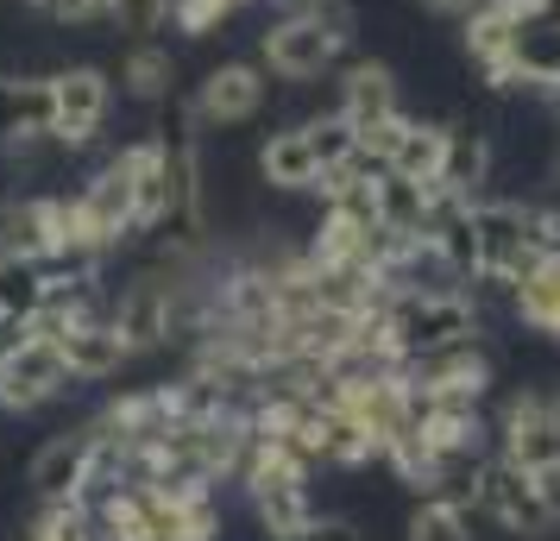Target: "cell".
Returning a JSON list of instances; mask_svg holds the SVG:
<instances>
[{
  "label": "cell",
  "mask_w": 560,
  "mask_h": 541,
  "mask_svg": "<svg viewBox=\"0 0 560 541\" xmlns=\"http://www.w3.org/2000/svg\"><path fill=\"white\" fill-rule=\"evenodd\" d=\"M472 227H479V278L485 290H516L541 252L560 246V208H529V202H472Z\"/></svg>",
  "instance_id": "6da1fadb"
},
{
  "label": "cell",
  "mask_w": 560,
  "mask_h": 541,
  "mask_svg": "<svg viewBox=\"0 0 560 541\" xmlns=\"http://www.w3.org/2000/svg\"><path fill=\"white\" fill-rule=\"evenodd\" d=\"M472 504H479L485 516H498L510 536H529V541L555 536V522H560V516L548 510L541 485H535V472L529 466H516V460H504V454L479 466V491H472Z\"/></svg>",
  "instance_id": "277c9868"
},
{
  "label": "cell",
  "mask_w": 560,
  "mask_h": 541,
  "mask_svg": "<svg viewBox=\"0 0 560 541\" xmlns=\"http://www.w3.org/2000/svg\"><path fill=\"white\" fill-rule=\"evenodd\" d=\"M555 189H560V157H555Z\"/></svg>",
  "instance_id": "d6a6232c"
},
{
  "label": "cell",
  "mask_w": 560,
  "mask_h": 541,
  "mask_svg": "<svg viewBox=\"0 0 560 541\" xmlns=\"http://www.w3.org/2000/svg\"><path fill=\"white\" fill-rule=\"evenodd\" d=\"M114 157L127 164L139 227H158L164 208H171V152H164V139H139V145H127V152H114Z\"/></svg>",
  "instance_id": "2e32d148"
},
{
  "label": "cell",
  "mask_w": 560,
  "mask_h": 541,
  "mask_svg": "<svg viewBox=\"0 0 560 541\" xmlns=\"http://www.w3.org/2000/svg\"><path fill=\"white\" fill-rule=\"evenodd\" d=\"M441 145H447V127H434V120H409L404 139H397V152L384 170H404L416 183H434V164H441Z\"/></svg>",
  "instance_id": "d4e9b609"
},
{
  "label": "cell",
  "mask_w": 560,
  "mask_h": 541,
  "mask_svg": "<svg viewBox=\"0 0 560 541\" xmlns=\"http://www.w3.org/2000/svg\"><path fill=\"white\" fill-rule=\"evenodd\" d=\"M51 139V77H0V145Z\"/></svg>",
  "instance_id": "5bb4252c"
},
{
  "label": "cell",
  "mask_w": 560,
  "mask_h": 541,
  "mask_svg": "<svg viewBox=\"0 0 560 541\" xmlns=\"http://www.w3.org/2000/svg\"><path fill=\"white\" fill-rule=\"evenodd\" d=\"M504 89H535V95H555L560 89V13L555 7H529V13H516V32H510V82Z\"/></svg>",
  "instance_id": "9c48e42d"
},
{
  "label": "cell",
  "mask_w": 560,
  "mask_h": 541,
  "mask_svg": "<svg viewBox=\"0 0 560 541\" xmlns=\"http://www.w3.org/2000/svg\"><path fill=\"white\" fill-rule=\"evenodd\" d=\"M107 321H114V334L127 340V353H158L164 340L177 334V284H164L152 271L132 278V284L114 296Z\"/></svg>",
  "instance_id": "ba28073f"
},
{
  "label": "cell",
  "mask_w": 560,
  "mask_h": 541,
  "mask_svg": "<svg viewBox=\"0 0 560 541\" xmlns=\"http://www.w3.org/2000/svg\"><path fill=\"white\" fill-rule=\"evenodd\" d=\"M378 321H384V340L397 346V360L479 340V303L466 290H390L378 303Z\"/></svg>",
  "instance_id": "3957f363"
},
{
  "label": "cell",
  "mask_w": 560,
  "mask_h": 541,
  "mask_svg": "<svg viewBox=\"0 0 560 541\" xmlns=\"http://www.w3.org/2000/svg\"><path fill=\"white\" fill-rule=\"evenodd\" d=\"M372 196H378V227L397 233V239H429L434 221V183H416L404 170H378L372 177Z\"/></svg>",
  "instance_id": "9a60e30c"
},
{
  "label": "cell",
  "mask_w": 560,
  "mask_h": 541,
  "mask_svg": "<svg viewBox=\"0 0 560 541\" xmlns=\"http://www.w3.org/2000/svg\"><path fill=\"white\" fill-rule=\"evenodd\" d=\"M555 95H560V89H555Z\"/></svg>",
  "instance_id": "d590c367"
},
{
  "label": "cell",
  "mask_w": 560,
  "mask_h": 541,
  "mask_svg": "<svg viewBox=\"0 0 560 541\" xmlns=\"http://www.w3.org/2000/svg\"><path fill=\"white\" fill-rule=\"evenodd\" d=\"M265 95H271L265 63H214V70L196 82L189 114H196L202 127H246V120L265 114Z\"/></svg>",
  "instance_id": "8992f818"
},
{
  "label": "cell",
  "mask_w": 560,
  "mask_h": 541,
  "mask_svg": "<svg viewBox=\"0 0 560 541\" xmlns=\"http://www.w3.org/2000/svg\"><path fill=\"white\" fill-rule=\"evenodd\" d=\"M107 107H114V77L95 63H70L51 77V145L82 152L95 145V132L107 127Z\"/></svg>",
  "instance_id": "5b68a950"
},
{
  "label": "cell",
  "mask_w": 560,
  "mask_h": 541,
  "mask_svg": "<svg viewBox=\"0 0 560 541\" xmlns=\"http://www.w3.org/2000/svg\"><path fill=\"white\" fill-rule=\"evenodd\" d=\"M171 82H177V57L164 51V45H152V38H139L127 51V63H120V89H127L132 102H171Z\"/></svg>",
  "instance_id": "603a6c76"
},
{
  "label": "cell",
  "mask_w": 560,
  "mask_h": 541,
  "mask_svg": "<svg viewBox=\"0 0 560 541\" xmlns=\"http://www.w3.org/2000/svg\"><path fill=\"white\" fill-rule=\"evenodd\" d=\"M541 7H555V13H560V0H541Z\"/></svg>",
  "instance_id": "836d02e7"
},
{
  "label": "cell",
  "mask_w": 560,
  "mask_h": 541,
  "mask_svg": "<svg viewBox=\"0 0 560 541\" xmlns=\"http://www.w3.org/2000/svg\"><path fill=\"white\" fill-rule=\"evenodd\" d=\"M57 353H63V365H70V378L77 385H102V378H114L120 365L132 360L127 340L114 334V321L107 315H77L70 328H57Z\"/></svg>",
  "instance_id": "4fadbf2b"
},
{
  "label": "cell",
  "mask_w": 560,
  "mask_h": 541,
  "mask_svg": "<svg viewBox=\"0 0 560 541\" xmlns=\"http://www.w3.org/2000/svg\"><path fill=\"white\" fill-rule=\"evenodd\" d=\"M253 510L271 541H303L315 529V504H308V479H283V485H258Z\"/></svg>",
  "instance_id": "44dd1931"
},
{
  "label": "cell",
  "mask_w": 560,
  "mask_h": 541,
  "mask_svg": "<svg viewBox=\"0 0 560 541\" xmlns=\"http://www.w3.org/2000/svg\"><path fill=\"white\" fill-rule=\"evenodd\" d=\"M347 38H353V13L340 0H315V7L278 13L265 26L258 63H265V77H278V82H322L340 63Z\"/></svg>",
  "instance_id": "7a4b0ae2"
},
{
  "label": "cell",
  "mask_w": 560,
  "mask_h": 541,
  "mask_svg": "<svg viewBox=\"0 0 560 541\" xmlns=\"http://www.w3.org/2000/svg\"><path fill=\"white\" fill-rule=\"evenodd\" d=\"M20 7H32V13H51L57 0H20Z\"/></svg>",
  "instance_id": "1f68e13d"
},
{
  "label": "cell",
  "mask_w": 560,
  "mask_h": 541,
  "mask_svg": "<svg viewBox=\"0 0 560 541\" xmlns=\"http://www.w3.org/2000/svg\"><path fill=\"white\" fill-rule=\"evenodd\" d=\"M485 177H491V145H485V132L447 127V145H441V164H434V189H441V196H472V202H479Z\"/></svg>",
  "instance_id": "d6986e66"
},
{
  "label": "cell",
  "mask_w": 560,
  "mask_h": 541,
  "mask_svg": "<svg viewBox=\"0 0 560 541\" xmlns=\"http://www.w3.org/2000/svg\"><path fill=\"white\" fill-rule=\"evenodd\" d=\"M340 114L353 120V132L378 127L390 114H404V107H397V77H390L384 63H353V70L340 77Z\"/></svg>",
  "instance_id": "ffe728a7"
},
{
  "label": "cell",
  "mask_w": 560,
  "mask_h": 541,
  "mask_svg": "<svg viewBox=\"0 0 560 541\" xmlns=\"http://www.w3.org/2000/svg\"><path fill=\"white\" fill-rule=\"evenodd\" d=\"M258 177L271 183V189H315V183H322V164L308 152V132L303 127L271 132L265 152H258Z\"/></svg>",
  "instance_id": "7402d4cb"
},
{
  "label": "cell",
  "mask_w": 560,
  "mask_h": 541,
  "mask_svg": "<svg viewBox=\"0 0 560 541\" xmlns=\"http://www.w3.org/2000/svg\"><path fill=\"white\" fill-rule=\"evenodd\" d=\"M303 132H308V152H315L322 170H340V164H353L359 157V132H353V120H347L340 107L322 114V120H303Z\"/></svg>",
  "instance_id": "484cf974"
},
{
  "label": "cell",
  "mask_w": 560,
  "mask_h": 541,
  "mask_svg": "<svg viewBox=\"0 0 560 541\" xmlns=\"http://www.w3.org/2000/svg\"><path fill=\"white\" fill-rule=\"evenodd\" d=\"M45 20H57V26H70V32H82V26H107V0H57Z\"/></svg>",
  "instance_id": "f546056e"
},
{
  "label": "cell",
  "mask_w": 560,
  "mask_h": 541,
  "mask_svg": "<svg viewBox=\"0 0 560 541\" xmlns=\"http://www.w3.org/2000/svg\"><path fill=\"white\" fill-rule=\"evenodd\" d=\"M45 264L38 258H20V252H0V315H13V321H32V315L45 309Z\"/></svg>",
  "instance_id": "cb8c5ba5"
},
{
  "label": "cell",
  "mask_w": 560,
  "mask_h": 541,
  "mask_svg": "<svg viewBox=\"0 0 560 541\" xmlns=\"http://www.w3.org/2000/svg\"><path fill=\"white\" fill-rule=\"evenodd\" d=\"M95 422L77 428V435H57L38 447V460H32V491L45 497V504H82L89 497V466H95Z\"/></svg>",
  "instance_id": "8fae6325"
},
{
  "label": "cell",
  "mask_w": 560,
  "mask_h": 541,
  "mask_svg": "<svg viewBox=\"0 0 560 541\" xmlns=\"http://www.w3.org/2000/svg\"><path fill=\"white\" fill-rule=\"evenodd\" d=\"M504 460L548 472L560 466V397H516L504 410Z\"/></svg>",
  "instance_id": "7c38bea8"
},
{
  "label": "cell",
  "mask_w": 560,
  "mask_h": 541,
  "mask_svg": "<svg viewBox=\"0 0 560 541\" xmlns=\"http://www.w3.org/2000/svg\"><path fill=\"white\" fill-rule=\"evenodd\" d=\"M404 385L409 397H472L479 403L485 385H491V365L472 340H459V346H434V353L404 360Z\"/></svg>",
  "instance_id": "30bf717a"
},
{
  "label": "cell",
  "mask_w": 560,
  "mask_h": 541,
  "mask_svg": "<svg viewBox=\"0 0 560 541\" xmlns=\"http://www.w3.org/2000/svg\"><path fill=\"white\" fill-rule=\"evenodd\" d=\"M70 385H77V378H70V365H63V353H57V340L32 334L20 353L0 360V410H13V415L45 410V403L63 397Z\"/></svg>",
  "instance_id": "52a82bcc"
},
{
  "label": "cell",
  "mask_w": 560,
  "mask_h": 541,
  "mask_svg": "<svg viewBox=\"0 0 560 541\" xmlns=\"http://www.w3.org/2000/svg\"><path fill=\"white\" fill-rule=\"evenodd\" d=\"M409 541H472L466 536V504L422 497V510L409 516Z\"/></svg>",
  "instance_id": "4316f807"
},
{
  "label": "cell",
  "mask_w": 560,
  "mask_h": 541,
  "mask_svg": "<svg viewBox=\"0 0 560 541\" xmlns=\"http://www.w3.org/2000/svg\"><path fill=\"white\" fill-rule=\"evenodd\" d=\"M510 309H516V321L529 328V334H548L560 340V246L555 252H541L516 278V290H510Z\"/></svg>",
  "instance_id": "e0dca14e"
},
{
  "label": "cell",
  "mask_w": 560,
  "mask_h": 541,
  "mask_svg": "<svg viewBox=\"0 0 560 541\" xmlns=\"http://www.w3.org/2000/svg\"><path fill=\"white\" fill-rule=\"evenodd\" d=\"M233 7H246V0H233Z\"/></svg>",
  "instance_id": "e575fe53"
},
{
  "label": "cell",
  "mask_w": 560,
  "mask_h": 541,
  "mask_svg": "<svg viewBox=\"0 0 560 541\" xmlns=\"http://www.w3.org/2000/svg\"><path fill=\"white\" fill-rule=\"evenodd\" d=\"M233 13H240L233 0H171V26H177L183 38H214Z\"/></svg>",
  "instance_id": "83f0119b"
},
{
  "label": "cell",
  "mask_w": 560,
  "mask_h": 541,
  "mask_svg": "<svg viewBox=\"0 0 560 541\" xmlns=\"http://www.w3.org/2000/svg\"><path fill=\"white\" fill-rule=\"evenodd\" d=\"M107 26L132 32V38H152L171 26V0H107Z\"/></svg>",
  "instance_id": "f1b7e54d"
},
{
  "label": "cell",
  "mask_w": 560,
  "mask_h": 541,
  "mask_svg": "<svg viewBox=\"0 0 560 541\" xmlns=\"http://www.w3.org/2000/svg\"><path fill=\"white\" fill-rule=\"evenodd\" d=\"M535 485H541V497H548V510L560 516V466H548V472H535Z\"/></svg>",
  "instance_id": "4dcf8cb0"
},
{
  "label": "cell",
  "mask_w": 560,
  "mask_h": 541,
  "mask_svg": "<svg viewBox=\"0 0 560 541\" xmlns=\"http://www.w3.org/2000/svg\"><path fill=\"white\" fill-rule=\"evenodd\" d=\"M466 20V57L485 70L491 89H504L510 82V32H516V13L498 7V0H479L472 13H459Z\"/></svg>",
  "instance_id": "ac0fdd59"
}]
</instances>
